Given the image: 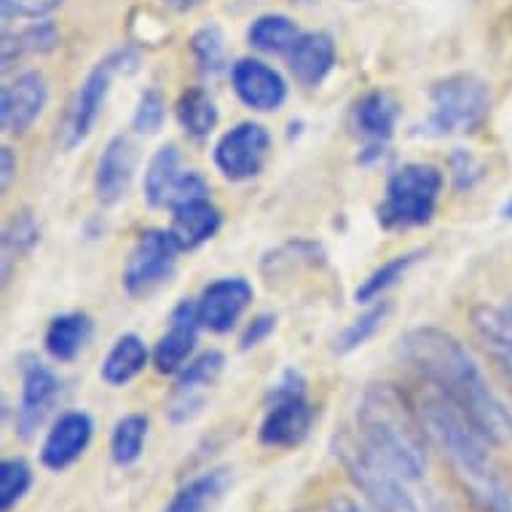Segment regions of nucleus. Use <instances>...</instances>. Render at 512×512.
<instances>
[{
    "mask_svg": "<svg viewBox=\"0 0 512 512\" xmlns=\"http://www.w3.org/2000/svg\"><path fill=\"white\" fill-rule=\"evenodd\" d=\"M126 68H137V57L132 49L113 51L89 70V76L84 78V84H81L76 100H73V108H70V121L68 129H65L68 132V137H65L68 148H76L78 143H84L86 137L92 135L94 124H97V118L105 108V100H108L113 78L118 73H124Z\"/></svg>",
    "mask_w": 512,
    "mask_h": 512,
    "instance_id": "6e6552de",
    "label": "nucleus"
},
{
    "mask_svg": "<svg viewBox=\"0 0 512 512\" xmlns=\"http://www.w3.org/2000/svg\"><path fill=\"white\" fill-rule=\"evenodd\" d=\"M274 328H277V317L274 314H258V317H252L250 325L244 328L242 338H239V349L247 352L252 346L263 344L274 333Z\"/></svg>",
    "mask_w": 512,
    "mask_h": 512,
    "instance_id": "58836bf2",
    "label": "nucleus"
},
{
    "mask_svg": "<svg viewBox=\"0 0 512 512\" xmlns=\"http://www.w3.org/2000/svg\"><path fill=\"white\" fill-rule=\"evenodd\" d=\"M33 486V470L25 459H3L0 462V510H17Z\"/></svg>",
    "mask_w": 512,
    "mask_h": 512,
    "instance_id": "473e14b6",
    "label": "nucleus"
},
{
    "mask_svg": "<svg viewBox=\"0 0 512 512\" xmlns=\"http://www.w3.org/2000/svg\"><path fill=\"white\" fill-rule=\"evenodd\" d=\"M62 6V0H0L3 19H33L41 22Z\"/></svg>",
    "mask_w": 512,
    "mask_h": 512,
    "instance_id": "e433bc0d",
    "label": "nucleus"
},
{
    "mask_svg": "<svg viewBox=\"0 0 512 512\" xmlns=\"http://www.w3.org/2000/svg\"><path fill=\"white\" fill-rule=\"evenodd\" d=\"M328 512H365L357 502H352L349 496H333L328 502Z\"/></svg>",
    "mask_w": 512,
    "mask_h": 512,
    "instance_id": "79ce46f5",
    "label": "nucleus"
},
{
    "mask_svg": "<svg viewBox=\"0 0 512 512\" xmlns=\"http://www.w3.org/2000/svg\"><path fill=\"white\" fill-rule=\"evenodd\" d=\"M177 124L183 126L185 132L196 140H202L207 137L218 126V105L212 100L210 94L194 86V89H188V92L180 94V100H177L175 108Z\"/></svg>",
    "mask_w": 512,
    "mask_h": 512,
    "instance_id": "c85d7f7f",
    "label": "nucleus"
},
{
    "mask_svg": "<svg viewBox=\"0 0 512 512\" xmlns=\"http://www.w3.org/2000/svg\"><path fill=\"white\" fill-rule=\"evenodd\" d=\"M454 169H456V185L459 188H470L472 180L478 177V169H475V161H472L470 153H454Z\"/></svg>",
    "mask_w": 512,
    "mask_h": 512,
    "instance_id": "ea45409f",
    "label": "nucleus"
},
{
    "mask_svg": "<svg viewBox=\"0 0 512 512\" xmlns=\"http://www.w3.org/2000/svg\"><path fill=\"white\" fill-rule=\"evenodd\" d=\"M491 108V89L472 73H454L429 89V113L419 126L424 137H451L475 132Z\"/></svg>",
    "mask_w": 512,
    "mask_h": 512,
    "instance_id": "39448f33",
    "label": "nucleus"
},
{
    "mask_svg": "<svg viewBox=\"0 0 512 512\" xmlns=\"http://www.w3.org/2000/svg\"><path fill=\"white\" fill-rule=\"evenodd\" d=\"M199 328H202V319H199V303L194 301H180L169 314V328L167 333L159 338V344L153 349V365L159 373H177L185 368V362L191 357L199 338Z\"/></svg>",
    "mask_w": 512,
    "mask_h": 512,
    "instance_id": "dca6fc26",
    "label": "nucleus"
},
{
    "mask_svg": "<svg viewBox=\"0 0 512 512\" xmlns=\"http://www.w3.org/2000/svg\"><path fill=\"white\" fill-rule=\"evenodd\" d=\"M231 486L228 470H207L177 488L161 512H207L223 499Z\"/></svg>",
    "mask_w": 512,
    "mask_h": 512,
    "instance_id": "5701e85b",
    "label": "nucleus"
},
{
    "mask_svg": "<svg viewBox=\"0 0 512 512\" xmlns=\"http://www.w3.org/2000/svg\"><path fill=\"white\" fill-rule=\"evenodd\" d=\"M137 169V151L132 140L124 135L113 137L105 151H102L100 161H97V175H94V185H97V196L102 204L121 202L132 185Z\"/></svg>",
    "mask_w": 512,
    "mask_h": 512,
    "instance_id": "6ab92c4d",
    "label": "nucleus"
},
{
    "mask_svg": "<svg viewBox=\"0 0 512 512\" xmlns=\"http://www.w3.org/2000/svg\"><path fill=\"white\" fill-rule=\"evenodd\" d=\"M89 336H92V319L86 317L84 311H70V314H59L51 319L43 346L51 354V360L70 362L76 360Z\"/></svg>",
    "mask_w": 512,
    "mask_h": 512,
    "instance_id": "b1692460",
    "label": "nucleus"
},
{
    "mask_svg": "<svg viewBox=\"0 0 512 512\" xmlns=\"http://www.w3.org/2000/svg\"><path fill=\"white\" fill-rule=\"evenodd\" d=\"M49 102V81L38 70L19 73L0 92V121L9 135H22L35 124Z\"/></svg>",
    "mask_w": 512,
    "mask_h": 512,
    "instance_id": "ddd939ff",
    "label": "nucleus"
},
{
    "mask_svg": "<svg viewBox=\"0 0 512 512\" xmlns=\"http://www.w3.org/2000/svg\"><path fill=\"white\" fill-rule=\"evenodd\" d=\"M177 252L183 250L177 247L175 236L169 231H159V228L143 231L126 258L124 277H121L126 293L132 298H143L164 285L175 274Z\"/></svg>",
    "mask_w": 512,
    "mask_h": 512,
    "instance_id": "1a4fd4ad",
    "label": "nucleus"
},
{
    "mask_svg": "<svg viewBox=\"0 0 512 512\" xmlns=\"http://www.w3.org/2000/svg\"><path fill=\"white\" fill-rule=\"evenodd\" d=\"M301 35L298 25L285 14H263L247 30V43L263 54H290Z\"/></svg>",
    "mask_w": 512,
    "mask_h": 512,
    "instance_id": "bb28decb",
    "label": "nucleus"
},
{
    "mask_svg": "<svg viewBox=\"0 0 512 512\" xmlns=\"http://www.w3.org/2000/svg\"><path fill=\"white\" fill-rule=\"evenodd\" d=\"M504 218H512V199L504 204Z\"/></svg>",
    "mask_w": 512,
    "mask_h": 512,
    "instance_id": "c03bdc74",
    "label": "nucleus"
},
{
    "mask_svg": "<svg viewBox=\"0 0 512 512\" xmlns=\"http://www.w3.org/2000/svg\"><path fill=\"white\" fill-rule=\"evenodd\" d=\"M59 392H62V384L49 365L30 360V357L22 362V397L17 405V419H14L17 435L22 440H33L57 403Z\"/></svg>",
    "mask_w": 512,
    "mask_h": 512,
    "instance_id": "9b49d317",
    "label": "nucleus"
},
{
    "mask_svg": "<svg viewBox=\"0 0 512 512\" xmlns=\"http://www.w3.org/2000/svg\"><path fill=\"white\" fill-rule=\"evenodd\" d=\"M311 424L314 408L306 397V378L298 370H285L277 387L271 389L258 437L269 448H295L306 440Z\"/></svg>",
    "mask_w": 512,
    "mask_h": 512,
    "instance_id": "0eeeda50",
    "label": "nucleus"
},
{
    "mask_svg": "<svg viewBox=\"0 0 512 512\" xmlns=\"http://www.w3.org/2000/svg\"><path fill=\"white\" fill-rule=\"evenodd\" d=\"M167 3L169 9H175V11H191L196 9V6H202L204 0H164Z\"/></svg>",
    "mask_w": 512,
    "mask_h": 512,
    "instance_id": "37998d69",
    "label": "nucleus"
},
{
    "mask_svg": "<svg viewBox=\"0 0 512 512\" xmlns=\"http://www.w3.org/2000/svg\"><path fill=\"white\" fill-rule=\"evenodd\" d=\"M148 360H151V354H148L143 338L135 336V333H126L110 346L108 357L102 362L100 376L110 387H124L143 373Z\"/></svg>",
    "mask_w": 512,
    "mask_h": 512,
    "instance_id": "393cba45",
    "label": "nucleus"
},
{
    "mask_svg": "<svg viewBox=\"0 0 512 512\" xmlns=\"http://www.w3.org/2000/svg\"><path fill=\"white\" fill-rule=\"evenodd\" d=\"M167 118V102L161 97L159 89H148L140 94V102L135 108V118H132V129L137 135H156Z\"/></svg>",
    "mask_w": 512,
    "mask_h": 512,
    "instance_id": "c9c22d12",
    "label": "nucleus"
},
{
    "mask_svg": "<svg viewBox=\"0 0 512 512\" xmlns=\"http://www.w3.org/2000/svg\"><path fill=\"white\" fill-rule=\"evenodd\" d=\"M252 301V287L242 277H226L212 282L199 301L202 328L212 333H228L234 328Z\"/></svg>",
    "mask_w": 512,
    "mask_h": 512,
    "instance_id": "f3484780",
    "label": "nucleus"
},
{
    "mask_svg": "<svg viewBox=\"0 0 512 512\" xmlns=\"http://www.w3.org/2000/svg\"><path fill=\"white\" fill-rule=\"evenodd\" d=\"M180 153L175 145H161L145 169V199L151 207H169L172 191L180 180Z\"/></svg>",
    "mask_w": 512,
    "mask_h": 512,
    "instance_id": "a878e982",
    "label": "nucleus"
},
{
    "mask_svg": "<svg viewBox=\"0 0 512 512\" xmlns=\"http://www.w3.org/2000/svg\"><path fill=\"white\" fill-rule=\"evenodd\" d=\"M400 118V105L384 89H373L354 105V129L365 140V151L373 156L384 153V145L392 140Z\"/></svg>",
    "mask_w": 512,
    "mask_h": 512,
    "instance_id": "a211bd4d",
    "label": "nucleus"
},
{
    "mask_svg": "<svg viewBox=\"0 0 512 512\" xmlns=\"http://www.w3.org/2000/svg\"><path fill=\"white\" fill-rule=\"evenodd\" d=\"M59 43L57 27L51 22H33V25L22 27L19 33H3V70L14 68V62L22 59L25 54H46Z\"/></svg>",
    "mask_w": 512,
    "mask_h": 512,
    "instance_id": "cd10ccee",
    "label": "nucleus"
},
{
    "mask_svg": "<svg viewBox=\"0 0 512 512\" xmlns=\"http://www.w3.org/2000/svg\"><path fill=\"white\" fill-rule=\"evenodd\" d=\"M389 317V303H376V306H370L365 314L354 319L352 325L336 338V352L338 354H352L357 352L360 346H365L370 338L376 336L381 325L387 322Z\"/></svg>",
    "mask_w": 512,
    "mask_h": 512,
    "instance_id": "2f4dec72",
    "label": "nucleus"
},
{
    "mask_svg": "<svg viewBox=\"0 0 512 512\" xmlns=\"http://www.w3.org/2000/svg\"><path fill=\"white\" fill-rule=\"evenodd\" d=\"M94 421L84 411H68L62 413L49 435L41 445V462L46 470L62 472L73 467V464L86 454V448L92 443Z\"/></svg>",
    "mask_w": 512,
    "mask_h": 512,
    "instance_id": "4468645a",
    "label": "nucleus"
},
{
    "mask_svg": "<svg viewBox=\"0 0 512 512\" xmlns=\"http://www.w3.org/2000/svg\"><path fill=\"white\" fill-rule=\"evenodd\" d=\"M362 443L376 451L405 480L424 478L429 462L427 427L408 397L392 384H373L357 408Z\"/></svg>",
    "mask_w": 512,
    "mask_h": 512,
    "instance_id": "7ed1b4c3",
    "label": "nucleus"
},
{
    "mask_svg": "<svg viewBox=\"0 0 512 512\" xmlns=\"http://www.w3.org/2000/svg\"><path fill=\"white\" fill-rule=\"evenodd\" d=\"M443 191V172L432 164H405L389 177L384 202L378 204V223L387 231L427 226L435 218Z\"/></svg>",
    "mask_w": 512,
    "mask_h": 512,
    "instance_id": "423d86ee",
    "label": "nucleus"
},
{
    "mask_svg": "<svg viewBox=\"0 0 512 512\" xmlns=\"http://www.w3.org/2000/svg\"><path fill=\"white\" fill-rule=\"evenodd\" d=\"M231 86H234L236 97L252 110H279L282 102L287 100V84L285 78L279 76L277 70L261 62V59L244 57L234 62L231 68Z\"/></svg>",
    "mask_w": 512,
    "mask_h": 512,
    "instance_id": "2eb2a0df",
    "label": "nucleus"
},
{
    "mask_svg": "<svg viewBox=\"0 0 512 512\" xmlns=\"http://www.w3.org/2000/svg\"><path fill=\"white\" fill-rule=\"evenodd\" d=\"M223 365H226V357L220 352H204L194 362H188L177 378L175 395L169 403V419L175 424L196 419L207 403V392L215 387V381L223 373Z\"/></svg>",
    "mask_w": 512,
    "mask_h": 512,
    "instance_id": "f8f14e48",
    "label": "nucleus"
},
{
    "mask_svg": "<svg viewBox=\"0 0 512 512\" xmlns=\"http://www.w3.org/2000/svg\"><path fill=\"white\" fill-rule=\"evenodd\" d=\"M269 151L271 137L266 126L255 124V121H242L220 137L215 151H212V159L226 180L244 183V180H250L261 172L266 159H269Z\"/></svg>",
    "mask_w": 512,
    "mask_h": 512,
    "instance_id": "9d476101",
    "label": "nucleus"
},
{
    "mask_svg": "<svg viewBox=\"0 0 512 512\" xmlns=\"http://www.w3.org/2000/svg\"><path fill=\"white\" fill-rule=\"evenodd\" d=\"M0 167H3V191H9L11 180L17 175V153L11 148H3L0 151Z\"/></svg>",
    "mask_w": 512,
    "mask_h": 512,
    "instance_id": "a19ab883",
    "label": "nucleus"
},
{
    "mask_svg": "<svg viewBox=\"0 0 512 512\" xmlns=\"http://www.w3.org/2000/svg\"><path fill=\"white\" fill-rule=\"evenodd\" d=\"M400 357L419 370L440 397L454 405L491 445L512 440V413L488 387L483 370L475 365L459 338L440 328H413L400 338Z\"/></svg>",
    "mask_w": 512,
    "mask_h": 512,
    "instance_id": "f257e3e1",
    "label": "nucleus"
},
{
    "mask_svg": "<svg viewBox=\"0 0 512 512\" xmlns=\"http://www.w3.org/2000/svg\"><path fill=\"white\" fill-rule=\"evenodd\" d=\"M287 62L303 86H319L336 65V43L328 33H303L287 54Z\"/></svg>",
    "mask_w": 512,
    "mask_h": 512,
    "instance_id": "4be33fe9",
    "label": "nucleus"
},
{
    "mask_svg": "<svg viewBox=\"0 0 512 512\" xmlns=\"http://www.w3.org/2000/svg\"><path fill=\"white\" fill-rule=\"evenodd\" d=\"M472 330L480 338L491 360L504 370V376L512 378V306H475L470 314Z\"/></svg>",
    "mask_w": 512,
    "mask_h": 512,
    "instance_id": "aec40b11",
    "label": "nucleus"
},
{
    "mask_svg": "<svg viewBox=\"0 0 512 512\" xmlns=\"http://www.w3.org/2000/svg\"><path fill=\"white\" fill-rule=\"evenodd\" d=\"M220 223H223L220 210L210 202V196H202V199H191V202L172 207L169 234L175 236L180 250H196L218 234Z\"/></svg>",
    "mask_w": 512,
    "mask_h": 512,
    "instance_id": "412c9836",
    "label": "nucleus"
},
{
    "mask_svg": "<svg viewBox=\"0 0 512 512\" xmlns=\"http://www.w3.org/2000/svg\"><path fill=\"white\" fill-rule=\"evenodd\" d=\"M421 419L456 480L483 512H512V491L488 454V440L445 397H427Z\"/></svg>",
    "mask_w": 512,
    "mask_h": 512,
    "instance_id": "f03ea898",
    "label": "nucleus"
},
{
    "mask_svg": "<svg viewBox=\"0 0 512 512\" xmlns=\"http://www.w3.org/2000/svg\"><path fill=\"white\" fill-rule=\"evenodd\" d=\"M202 196H210V185L199 172H183L180 180H177L175 191H172V199H169V210L177 207V204L191 202V199H202Z\"/></svg>",
    "mask_w": 512,
    "mask_h": 512,
    "instance_id": "4c0bfd02",
    "label": "nucleus"
},
{
    "mask_svg": "<svg viewBox=\"0 0 512 512\" xmlns=\"http://www.w3.org/2000/svg\"><path fill=\"white\" fill-rule=\"evenodd\" d=\"M336 456L346 478L360 491L373 512H419V504L405 488V478L389 467L376 451L362 443V437L341 435L336 440Z\"/></svg>",
    "mask_w": 512,
    "mask_h": 512,
    "instance_id": "20e7f679",
    "label": "nucleus"
},
{
    "mask_svg": "<svg viewBox=\"0 0 512 512\" xmlns=\"http://www.w3.org/2000/svg\"><path fill=\"white\" fill-rule=\"evenodd\" d=\"M38 242H41L38 220L30 212H14V218L3 228V255H6V263L11 258L27 255Z\"/></svg>",
    "mask_w": 512,
    "mask_h": 512,
    "instance_id": "f704fd0d",
    "label": "nucleus"
},
{
    "mask_svg": "<svg viewBox=\"0 0 512 512\" xmlns=\"http://www.w3.org/2000/svg\"><path fill=\"white\" fill-rule=\"evenodd\" d=\"M510 306H512V298H510Z\"/></svg>",
    "mask_w": 512,
    "mask_h": 512,
    "instance_id": "a18cd8bd",
    "label": "nucleus"
},
{
    "mask_svg": "<svg viewBox=\"0 0 512 512\" xmlns=\"http://www.w3.org/2000/svg\"><path fill=\"white\" fill-rule=\"evenodd\" d=\"M191 54L204 76H218L226 68V38L220 33V27L210 25L196 30L191 38Z\"/></svg>",
    "mask_w": 512,
    "mask_h": 512,
    "instance_id": "72a5a7b5",
    "label": "nucleus"
},
{
    "mask_svg": "<svg viewBox=\"0 0 512 512\" xmlns=\"http://www.w3.org/2000/svg\"><path fill=\"white\" fill-rule=\"evenodd\" d=\"M148 440V419L143 413H129L124 419L116 421L113 435H110V456L118 467L135 464L145 451Z\"/></svg>",
    "mask_w": 512,
    "mask_h": 512,
    "instance_id": "7c9ffc66",
    "label": "nucleus"
},
{
    "mask_svg": "<svg viewBox=\"0 0 512 512\" xmlns=\"http://www.w3.org/2000/svg\"><path fill=\"white\" fill-rule=\"evenodd\" d=\"M424 258V252L416 250V252H405V255H397L392 261L381 263L376 271H370L368 277L362 279L360 287L354 290V301L357 303H373L378 301L381 295L387 293L389 287H395L400 279L408 274V271L416 266V263Z\"/></svg>",
    "mask_w": 512,
    "mask_h": 512,
    "instance_id": "c756f323",
    "label": "nucleus"
}]
</instances>
